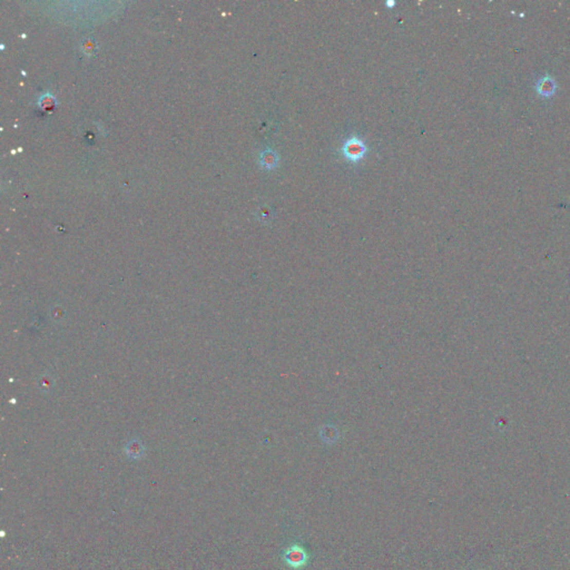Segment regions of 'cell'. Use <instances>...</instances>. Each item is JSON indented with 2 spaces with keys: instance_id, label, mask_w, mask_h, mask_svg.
<instances>
[{
  "instance_id": "cell-1",
  "label": "cell",
  "mask_w": 570,
  "mask_h": 570,
  "mask_svg": "<svg viewBox=\"0 0 570 570\" xmlns=\"http://www.w3.org/2000/svg\"><path fill=\"white\" fill-rule=\"evenodd\" d=\"M343 157L350 163H359L363 159L367 153L365 143L358 136H352L346 139L341 149Z\"/></svg>"
},
{
  "instance_id": "cell-2",
  "label": "cell",
  "mask_w": 570,
  "mask_h": 570,
  "mask_svg": "<svg viewBox=\"0 0 570 570\" xmlns=\"http://www.w3.org/2000/svg\"><path fill=\"white\" fill-rule=\"evenodd\" d=\"M308 559H310V556H308L306 549L298 544H293L287 547L283 555L285 564L293 569H301L305 567Z\"/></svg>"
},
{
  "instance_id": "cell-3",
  "label": "cell",
  "mask_w": 570,
  "mask_h": 570,
  "mask_svg": "<svg viewBox=\"0 0 570 570\" xmlns=\"http://www.w3.org/2000/svg\"><path fill=\"white\" fill-rule=\"evenodd\" d=\"M536 89L540 94L541 96L549 97L555 94L557 89V84H556L555 79L551 76H545L538 80L537 85H536Z\"/></svg>"
},
{
  "instance_id": "cell-4",
  "label": "cell",
  "mask_w": 570,
  "mask_h": 570,
  "mask_svg": "<svg viewBox=\"0 0 570 570\" xmlns=\"http://www.w3.org/2000/svg\"><path fill=\"white\" fill-rule=\"evenodd\" d=\"M260 162L266 170H273L279 165V155L275 151L267 149L261 153Z\"/></svg>"
},
{
  "instance_id": "cell-5",
  "label": "cell",
  "mask_w": 570,
  "mask_h": 570,
  "mask_svg": "<svg viewBox=\"0 0 570 570\" xmlns=\"http://www.w3.org/2000/svg\"><path fill=\"white\" fill-rule=\"evenodd\" d=\"M144 446L139 440H131L125 446V453L132 459H139L144 455Z\"/></svg>"
},
{
  "instance_id": "cell-6",
  "label": "cell",
  "mask_w": 570,
  "mask_h": 570,
  "mask_svg": "<svg viewBox=\"0 0 570 570\" xmlns=\"http://www.w3.org/2000/svg\"><path fill=\"white\" fill-rule=\"evenodd\" d=\"M321 437H322V440L326 442V444H333V442L338 440L339 432L337 429L333 427L324 426L321 429Z\"/></svg>"
},
{
  "instance_id": "cell-7",
  "label": "cell",
  "mask_w": 570,
  "mask_h": 570,
  "mask_svg": "<svg viewBox=\"0 0 570 570\" xmlns=\"http://www.w3.org/2000/svg\"><path fill=\"white\" fill-rule=\"evenodd\" d=\"M394 5H395V3H394V2H390V3H387V6H389V7H392V6H394Z\"/></svg>"
}]
</instances>
